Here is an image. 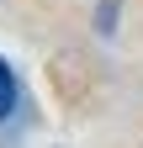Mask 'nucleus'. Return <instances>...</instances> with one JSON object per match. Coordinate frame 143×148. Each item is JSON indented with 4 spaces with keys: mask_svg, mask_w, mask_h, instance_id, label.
I'll list each match as a JSON object with an SVG mask.
<instances>
[{
    "mask_svg": "<svg viewBox=\"0 0 143 148\" xmlns=\"http://www.w3.org/2000/svg\"><path fill=\"white\" fill-rule=\"evenodd\" d=\"M16 111V74H11V64L0 58V122H6Z\"/></svg>",
    "mask_w": 143,
    "mask_h": 148,
    "instance_id": "nucleus-1",
    "label": "nucleus"
}]
</instances>
